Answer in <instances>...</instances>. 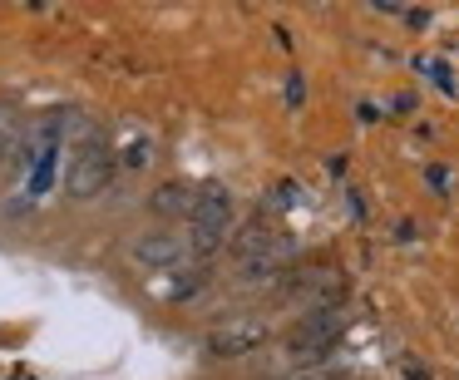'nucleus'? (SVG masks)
<instances>
[{
    "label": "nucleus",
    "instance_id": "f03ea898",
    "mask_svg": "<svg viewBox=\"0 0 459 380\" xmlns=\"http://www.w3.org/2000/svg\"><path fill=\"white\" fill-rule=\"evenodd\" d=\"M114 168H119V159L109 153V143L94 134L84 149H74L70 153V168H65V193H70L74 203H90V198H100L104 188L114 183Z\"/></svg>",
    "mask_w": 459,
    "mask_h": 380
},
{
    "label": "nucleus",
    "instance_id": "7ed1b4c3",
    "mask_svg": "<svg viewBox=\"0 0 459 380\" xmlns=\"http://www.w3.org/2000/svg\"><path fill=\"white\" fill-rule=\"evenodd\" d=\"M262 341H267V326L262 321H228V326H218L208 336V356H218V360H232V356H247V350H257Z\"/></svg>",
    "mask_w": 459,
    "mask_h": 380
},
{
    "label": "nucleus",
    "instance_id": "20e7f679",
    "mask_svg": "<svg viewBox=\"0 0 459 380\" xmlns=\"http://www.w3.org/2000/svg\"><path fill=\"white\" fill-rule=\"evenodd\" d=\"M134 257L153 272H173L188 257V238H178V232H149V238L134 242Z\"/></svg>",
    "mask_w": 459,
    "mask_h": 380
},
{
    "label": "nucleus",
    "instance_id": "39448f33",
    "mask_svg": "<svg viewBox=\"0 0 459 380\" xmlns=\"http://www.w3.org/2000/svg\"><path fill=\"white\" fill-rule=\"evenodd\" d=\"M341 331V316L336 311H316V316H307L297 326V336H291V356L297 360H316L321 350L331 346V336Z\"/></svg>",
    "mask_w": 459,
    "mask_h": 380
},
{
    "label": "nucleus",
    "instance_id": "1a4fd4ad",
    "mask_svg": "<svg viewBox=\"0 0 459 380\" xmlns=\"http://www.w3.org/2000/svg\"><path fill=\"white\" fill-rule=\"evenodd\" d=\"M301 99H307V80H301V74H287V109H297Z\"/></svg>",
    "mask_w": 459,
    "mask_h": 380
},
{
    "label": "nucleus",
    "instance_id": "6e6552de",
    "mask_svg": "<svg viewBox=\"0 0 459 380\" xmlns=\"http://www.w3.org/2000/svg\"><path fill=\"white\" fill-rule=\"evenodd\" d=\"M178 277L183 281H173V287H163V297H173V301H188L193 297V291H203V272H178Z\"/></svg>",
    "mask_w": 459,
    "mask_h": 380
},
{
    "label": "nucleus",
    "instance_id": "423d86ee",
    "mask_svg": "<svg viewBox=\"0 0 459 380\" xmlns=\"http://www.w3.org/2000/svg\"><path fill=\"white\" fill-rule=\"evenodd\" d=\"M153 212H159V218H188L193 212V188H183V183H163V188L153 193Z\"/></svg>",
    "mask_w": 459,
    "mask_h": 380
},
{
    "label": "nucleus",
    "instance_id": "0eeeda50",
    "mask_svg": "<svg viewBox=\"0 0 459 380\" xmlns=\"http://www.w3.org/2000/svg\"><path fill=\"white\" fill-rule=\"evenodd\" d=\"M119 163L129 173L149 168V163H153V139H149V134H129V139H124V149H119Z\"/></svg>",
    "mask_w": 459,
    "mask_h": 380
},
{
    "label": "nucleus",
    "instance_id": "f257e3e1",
    "mask_svg": "<svg viewBox=\"0 0 459 380\" xmlns=\"http://www.w3.org/2000/svg\"><path fill=\"white\" fill-rule=\"evenodd\" d=\"M232 228V198L222 183H208V188L193 193V212H188V252L193 257H208V252L222 247Z\"/></svg>",
    "mask_w": 459,
    "mask_h": 380
},
{
    "label": "nucleus",
    "instance_id": "9d476101",
    "mask_svg": "<svg viewBox=\"0 0 459 380\" xmlns=\"http://www.w3.org/2000/svg\"><path fill=\"white\" fill-rule=\"evenodd\" d=\"M425 178H429V188H435V193H449V173L445 168H425Z\"/></svg>",
    "mask_w": 459,
    "mask_h": 380
}]
</instances>
